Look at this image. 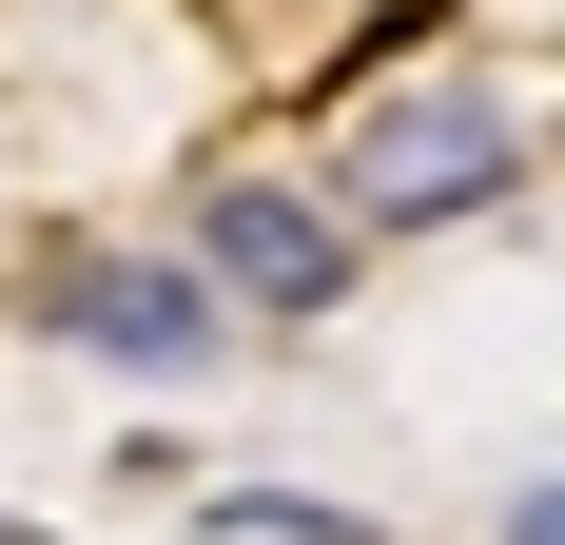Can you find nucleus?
I'll return each instance as SVG.
<instances>
[{
	"mask_svg": "<svg viewBox=\"0 0 565 545\" xmlns=\"http://www.w3.org/2000/svg\"><path fill=\"white\" fill-rule=\"evenodd\" d=\"M332 195H351L371 234L508 215V195H526V98H508V78H391V98L332 137Z\"/></svg>",
	"mask_w": 565,
	"mask_h": 545,
	"instance_id": "obj_1",
	"label": "nucleus"
},
{
	"mask_svg": "<svg viewBox=\"0 0 565 545\" xmlns=\"http://www.w3.org/2000/svg\"><path fill=\"white\" fill-rule=\"evenodd\" d=\"M195 272H215V312L312 331V312L351 292V215H332V195H292V175H215V195H195Z\"/></svg>",
	"mask_w": 565,
	"mask_h": 545,
	"instance_id": "obj_2",
	"label": "nucleus"
},
{
	"mask_svg": "<svg viewBox=\"0 0 565 545\" xmlns=\"http://www.w3.org/2000/svg\"><path fill=\"white\" fill-rule=\"evenodd\" d=\"M40 331H58V351H98V371H157V389H195L234 312H215V292H195L175 254H58V272H40Z\"/></svg>",
	"mask_w": 565,
	"mask_h": 545,
	"instance_id": "obj_3",
	"label": "nucleus"
}]
</instances>
